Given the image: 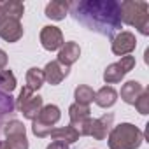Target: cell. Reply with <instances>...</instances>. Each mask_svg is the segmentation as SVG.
<instances>
[{
    "instance_id": "cell-14",
    "label": "cell",
    "mask_w": 149,
    "mask_h": 149,
    "mask_svg": "<svg viewBox=\"0 0 149 149\" xmlns=\"http://www.w3.org/2000/svg\"><path fill=\"white\" fill-rule=\"evenodd\" d=\"M68 114H70L72 126L79 132V128L84 125V121L90 119V107L88 105H81V104H74V105H70Z\"/></svg>"
},
{
    "instance_id": "cell-1",
    "label": "cell",
    "mask_w": 149,
    "mask_h": 149,
    "mask_svg": "<svg viewBox=\"0 0 149 149\" xmlns=\"http://www.w3.org/2000/svg\"><path fill=\"white\" fill-rule=\"evenodd\" d=\"M68 11L86 28L112 37L121 28V4L114 0H84L68 4Z\"/></svg>"
},
{
    "instance_id": "cell-3",
    "label": "cell",
    "mask_w": 149,
    "mask_h": 149,
    "mask_svg": "<svg viewBox=\"0 0 149 149\" xmlns=\"http://www.w3.org/2000/svg\"><path fill=\"white\" fill-rule=\"evenodd\" d=\"M144 140V133L130 125V123H121L114 126L109 133V147L111 149H137Z\"/></svg>"
},
{
    "instance_id": "cell-24",
    "label": "cell",
    "mask_w": 149,
    "mask_h": 149,
    "mask_svg": "<svg viewBox=\"0 0 149 149\" xmlns=\"http://www.w3.org/2000/svg\"><path fill=\"white\" fill-rule=\"evenodd\" d=\"M133 105L137 107V111H139L140 114H147V112H149V91L144 90V93L135 100Z\"/></svg>"
},
{
    "instance_id": "cell-27",
    "label": "cell",
    "mask_w": 149,
    "mask_h": 149,
    "mask_svg": "<svg viewBox=\"0 0 149 149\" xmlns=\"http://www.w3.org/2000/svg\"><path fill=\"white\" fill-rule=\"evenodd\" d=\"M0 149H11V147H9L6 142H2V140H0Z\"/></svg>"
},
{
    "instance_id": "cell-8",
    "label": "cell",
    "mask_w": 149,
    "mask_h": 149,
    "mask_svg": "<svg viewBox=\"0 0 149 149\" xmlns=\"http://www.w3.org/2000/svg\"><path fill=\"white\" fill-rule=\"evenodd\" d=\"M6 135H7V140L6 144L11 147V149H28V140H26V132H25V126L19 123V121H11L6 125L4 128Z\"/></svg>"
},
{
    "instance_id": "cell-9",
    "label": "cell",
    "mask_w": 149,
    "mask_h": 149,
    "mask_svg": "<svg viewBox=\"0 0 149 149\" xmlns=\"http://www.w3.org/2000/svg\"><path fill=\"white\" fill-rule=\"evenodd\" d=\"M135 46H137L135 35L132 32H121L112 40V53L118 56H126L135 49Z\"/></svg>"
},
{
    "instance_id": "cell-18",
    "label": "cell",
    "mask_w": 149,
    "mask_h": 149,
    "mask_svg": "<svg viewBox=\"0 0 149 149\" xmlns=\"http://www.w3.org/2000/svg\"><path fill=\"white\" fill-rule=\"evenodd\" d=\"M68 13V2H61V0H54V2L46 6V16L51 19H63L65 14Z\"/></svg>"
},
{
    "instance_id": "cell-22",
    "label": "cell",
    "mask_w": 149,
    "mask_h": 149,
    "mask_svg": "<svg viewBox=\"0 0 149 149\" xmlns=\"http://www.w3.org/2000/svg\"><path fill=\"white\" fill-rule=\"evenodd\" d=\"M95 98V91L90 88V86H79L76 90V104H81V105H88L90 102H93Z\"/></svg>"
},
{
    "instance_id": "cell-4",
    "label": "cell",
    "mask_w": 149,
    "mask_h": 149,
    "mask_svg": "<svg viewBox=\"0 0 149 149\" xmlns=\"http://www.w3.org/2000/svg\"><path fill=\"white\" fill-rule=\"evenodd\" d=\"M60 119V109L56 105H46L40 109L37 118L33 119V133L37 137H47L53 132V125Z\"/></svg>"
},
{
    "instance_id": "cell-16",
    "label": "cell",
    "mask_w": 149,
    "mask_h": 149,
    "mask_svg": "<svg viewBox=\"0 0 149 149\" xmlns=\"http://www.w3.org/2000/svg\"><path fill=\"white\" fill-rule=\"evenodd\" d=\"M56 142H63V144H72V142H76L77 139H79V132L74 128L72 125H68V126H65V128H56V130H53L51 133H49Z\"/></svg>"
},
{
    "instance_id": "cell-25",
    "label": "cell",
    "mask_w": 149,
    "mask_h": 149,
    "mask_svg": "<svg viewBox=\"0 0 149 149\" xmlns=\"http://www.w3.org/2000/svg\"><path fill=\"white\" fill-rule=\"evenodd\" d=\"M47 149H68V146L67 144H63V142H53L51 146H47Z\"/></svg>"
},
{
    "instance_id": "cell-11",
    "label": "cell",
    "mask_w": 149,
    "mask_h": 149,
    "mask_svg": "<svg viewBox=\"0 0 149 149\" xmlns=\"http://www.w3.org/2000/svg\"><path fill=\"white\" fill-rule=\"evenodd\" d=\"M23 35V26L19 25L18 19H11L7 18L2 25H0V37L7 42H16L18 39H21Z\"/></svg>"
},
{
    "instance_id": "cell-19",
    "label": "cell",
    "mask_w": 149,
    "mask_h": 149,
    "mask_svg": "<svg viewBox=\"0 0 149 149\" xmlns=\"http://www.w3.org/2000/svg\"><path fill=\"white\" fill-rule=\"evenodd\" d=\"M16 88V77L11 70H0V93L11 95V91Z\"/></svg>"
},
{
    "instance_id": "cell-2",
    "label": "cell",
    "mask_w": 149,
    "mask_h": 149,
    "mask_svg": "<svg viewBox=\"0 0 149 149\" xmlns=\"http://www.w3.org/2000/svg\"><path fill=\"white\" fill-rule=\"evenodd\" d=\"M121 21L139 28L142 35L149 33V4L139 0L121 2Z\"/></svg>"
},
{
    "instance_id": "cell-12",
    "label": "cell",
    "mask_w": 149,
    "mask_h": 149,
    "mask_svg": "<svg viewBox=\"0 0 149 149\" xmlns=\"http://www.w3.org/2000/svg\"><path fill=\"white\" fill-rule=\"evenodd\" d=\"M42 72H44V81H47L49 84H60L68 74V68L60 65L58 61H49Z\"/></svg>"
},
{
    "instance_id": "cell-6",
    "label": "cell",
    "mask_w": 149,
    "mask_h": 149,
    "mask_svg": "<svg viewBox=\"0 0 149 149\" xmlns=\"http://www.w3.org/2000/svg\"><path fill=\"white\" fill-rule=\"evenodd\" d=\"M18 107H19V111L23 112L25 118H28V119L33 121V119L37 118V114L40 112V109H42V98H40L39 95H33V91L25 86V88L21 90V93H19Z\"/></svg>"
},
{
    "instance_id": "cell-21",
    "label": "cell",
    "mask_w": 149,
    "mask_h": 149,
    "mask_svg": "<svg viewBox=\"0 0 149 149\" xmlns=\"http://www.w3.org/2000/svg\"><path fill=\"white\" fill-rule=\"evenodd\" d=\"M42 83H44V72L40 70V68H30L28 70V74H26V88L28 90H39L40 86H42Z\"/></svg>"
},
{
    "instance_id": "cell-20",
    "label": "cell",
    "mask_w": 149,
    "mask_h": 149,
    "mask_svg": "<svg viewBox=\"0 0 149 149\" xmlns=\"http://www.w3.org/2000/svg\"><path fill=\"white\" fill-rule=\"evenodd\" d=\"M0 6H2L4 14H6L7 18H11V19H18V21H19V18H21L23 13H25V7H23V4H19V2H0Z\"/></svg>"
},
{
    "instance_id": "cell-7",
    "label": "cell",
    "mask_w": 149,
    "mask_h": 149,
    "mask_svg": "<svg viewBox=\"0 0 149 149\" xmlns=\"http://www.w3.org/2000/svg\"><path fill=\"white\" fill-rule=\"evenodd\" d=\"M133 67H135V58L130 56V54H126V56L121 58V61L112 63V65H109L105 68L104 79H105L107 84H116V83H119L125 77V74H128Z\"/></svg>"
},
{
    "instance_id": "cell-5",
    "label": "cell",
    "mask_w": 149,
    "mask_h": 149,
    "mask_svg": "<svg viewBox=\"0 0 149 149\" xmlns=\"http://www.w3.org/2000/svg\"><path fill=\"white\" fill-rule=\"evenodd\" d=\"M112 119L114 116L112 114H104L102 118L98 119H86L84 125L79 128V135H91L95 137L97 140H102L107 137V133L111 132V126H112Z\"/></svg>"
},
{
    "instance_id": "cell-26",
    "label": "cell",
    "mask_w": 149,
    "mask_h": 149,
    "mask_svg": "<svg viewBox=\"0 0 149 149\" xmlns=\"http://www.w3.org/2000/svg\"><path fill=\"white\" fill-rule=\"evenodd\" d=\"M6 65H7V54L0 49V70L2 68H6Z\"/></svg>"
},
{
    "instance_id": "cell-13",
    "label": "cell",
    "mask_w": 149,
    "mask_h": 149,
    "mask_svg": "<svg viewBox=\"0 0 149 149\" xmlns=\"http://www.w3.org/2000/svg\"><path fill=\"white\" fill-rule=\"evenodd\" d=\"M81 54V49L76 42H63L60 53H58V63L63 65V67H70L74 61H76Z\"/></svg>"
},
{
    "instance_id": "cell-17",
    "label": "cell",
    "mask_w": 149,
    "mask_h": 149,
    "mask_svg": "<svg viewBox=\"0 0 149 149\" xmlns=\"http://www.w3.org/2000/svg\"><path fill=\"white\" fill-rule=\"evenodd\" d=\"M93 100H95L97 105H100V107H111V105L116 104V100H118V93H116L114 88H111V86H104V88H100V90L95 93V98H93Z\"/></svg>"
},
{
    "instance_id": "cell-23",
    "label": "cell",
    "mask_w": 149,
    "mask_h": 149,
    "mask_svg": "<svg viewBox=\"0 0 149 149\" xmlns=\"http://www.w3.org/2000/svg\"><path fill=\"white\" fill-rule=\"evenodd\" d=\"M14 111V100L11 95L0 93V114H9Z\"/></svg>"
},
{
    "instance_id": "cell-15",
    "label": "cell",
    "mask_w": 149,
    "mask_h": 149,
    "mask_svg": "<svg viewBox=\"0 0 149 149\" xmlns=\"http://www.w3.org/2000/svg\"><path fill=\"white\" fill-rule=\"evenodd\" d=\"M144 86L140 84V83H137V81H128L123 88H121V98L126 102V104H135V100L144 93Z\"/></svg>"
},
{
    "instance_id": "cell-10",
    "label": "cell",
    "mask_w": 149,
    "mask_h": 149,
    "mask_svg": "<svg viewBox=\"0 0 149 149\" xmlns=\"http://www.w3.org/2000/svg\"><path fill=\"white\" fill-rule=\"evenodd\" d=\"M40 42H42L44 49L54 51L63 46V35H61L60 28H56V26H44L40 32Z\"/></svg>"
}]
</instances>
